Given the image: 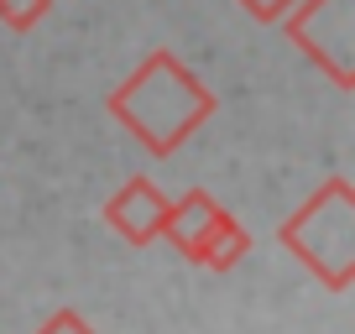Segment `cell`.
Returning <instances> with one entry per match:
<instances>
[{"label": "cell", "mask_w": 355, "mask_h": 334, "mask_svg": "<svg viewBox=\"0 0 355 334\" xmlns=\"http://www.w3.org/2000/svg\"><path fill=\"white\" fill-rule=\"evenodd\" d=\"M110 115L146 152L167 157L214 115V94L204 89L199 73H189L167 47H157L121 89L110 94Z\"/></svg>", "instance_id": "1"}, {"label": "cell", "mask_w": 355, "mask_h": 334, "mask_svg": "<svg viewBox=\"0 0 355 334\" xmlns=\"http://www.w3.org/2000/svg\"><path fill=\"white\" fill-rule=\"evenodd\" d=\"M282 245L324 282V288L345 292L355 282V193L345 178H329L288 225H282Z\"/></svg>", "instance_id": "2"}, {"label": "cell", "mask_w": 355, "mask_h": 334, "mask_svg": "<svg viewBox=\"0 0 355 334\" xmlns=\"http://www.w3.org/2000/svg\"><path fill=\"white\" fill-rule=\"evenodd\" d=\"M288 32L298 37V47L334 78L350 84V0H303V11L288 21Z\"/></svg>", "instance_id": "3"}, {"label": "cell", "mask_w": 355, "mask_h": 334, "mask_svg": "<svg viewBox=\"0 0 355 334\" xmlns=\"http://www.w3.org/2000/svg\"><path fill=\"white\" fill-rule=\"evenodd\" d=\"M162 220H167V199L157 193V183H146V178H131L110 204H105V225L121 230L131 245L157 240V235H162Z\"/></svg>", "instance_id": "4"}, {"label": "cell", "mask_w": 355, "mask_h": 334, "mask_svg": "<svg viewBox=\"0 0 355 334\" xmlns=\"http://www.w3.org/2000/svg\"><path fill=\"white\" fill-rule=\"evenodd\" d=\"M220 220V204L209 199L204 188H193V193H183L178 204H167V220H162V235L183 251V256H199V240L209 235V225Z\"/></svg>", "instance_id": "5"}, {"label": "cell", "mask_w": 355, "mask_h": 334, "mask_svg": "<svg viewBox=\"0 0 355 334\" xmlns=\"http://www.w3.org/2000/svg\"><path fill=\"white\" fill-rule=\"evenodd\" d=\"M245 251H251V230H245L230 209H220V220H214L209 235L199 240V256H193V261H199V267H209V272H230Z\"/></svg>", "instance_id": "6"}, {"label": "cell", "mask_w": 355, "mask_h": 334, "mask_svg": "<svg viewBox=\"0 0 355 334\" xmlns=\"http://www.w3.org/2000/svg\"><path fill=\"white\" fill-rule=\"evenodd\" d=\"M47 11H53V0H0V21L11 32H32Z\"/></svg>", "instance_id": "7"}, {"label": "cell", "mask_w": 355, "mask_h": 334, "mask_svg": "<svg viewBox=\"0 0 355 334\" xmlns=\"http://www.w3.org/2000/svg\"><path fill=\"white\" fill-rule=\"evenodd\" d=\"M37 334H94V329L84 324V313H78V308H58V313H47V319H42V329H37Z\"/></svg>", "instance_id": "8"}, {"label": "cell", "mask_w": 355, "mask_h": 334, "mask_svg": "<svg viewBox=\"0 0 355 334\" xmlns=\"http://www.w3.org/2000/svg\"><path fill=\"white\" fill-rule=\"evenodd\" d=\"M241 6L256 16V21H272V16H282V11H288L293 0H241Z\"/></svg>", "instance_id": "9"}]
</instances>
